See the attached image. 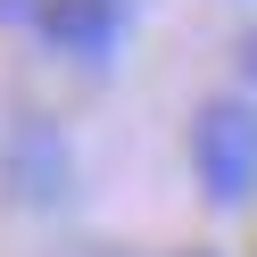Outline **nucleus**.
I'll list each match as a JSON object with an SVG mask.
<instances>
[{"instance_id": "nucleus-1", "label": "nucleus", "mask_w": 257, "mask_h": 257, "mask_svg": "<svg viewBox=\"0 0 257 257\" xmlns=\"http://www.w3.org/2000/svg\"><path fill=\"white\" fill-rule=\"evenodd\" d=\"M191 174L216 207H240L257 191V100L216 91V100L191 116Z\"/></svg>"}, {"instance_id": "nucleus-2", "label": "nucleus", "mask_w": 257, "mask_h": 257, "mask_svg": "<svg viewBox=\"0 0 257 257\" xmlns=\"http://www.w3.org/2000/svg\"><path fill=\"white\" fill-rule=\"evenodd\" d=\"M34 34L67 58H108L124 34V0H42L34 9Z\"/></svg>"}, {"instance_id": "nucleus-3", "label": "nucleus", "mask_w": 257, "mask_h": 257, "mask_svg": "<svg viewBox=\"0 0 257 257\" xmlns=\"http://www.w3.org/2000/svg\"><path fill=\"white\" fill-rule=\"evenodd\" d=\"M9 183H17V199L50 207L58 191H67V141H58L50 124H17V133H9Z\"/></svg>"}, {"instance_id": "nucleus-4", "label": "nucleus", "mask_w": 257, "mask_h": 257, "mask_svg": "<svg viewBox=\"0 0 257 257\" xmlns=\"http://www.w3.org/2000/svg\"><path fill=\"white\" fill-rule=\"evenodd\" d=\"M174 257H216V249H174Z\"/></svg>"}, {"instance_id": "nucleus-5", "label": "nucleus", "mask_w": 257, "mask_h": 257, "mask_svg": "<svg viewBox=\"0 0 257 257\" xmlns=\"http://www.w3.org/2000/svg\"><path fill=\"white\" fill-rule=\"evenodd\" d=\"M0 9H17V0H0Z\"/></svg>"}]
</instances>
